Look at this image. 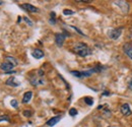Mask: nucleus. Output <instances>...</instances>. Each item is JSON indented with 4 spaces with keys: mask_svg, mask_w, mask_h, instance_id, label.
Segmentation results:
<instances>
[{
    "mask_svg": "<svg viewBox=\"0 0 132 127\" xmlns=\"http://www.w3.org/2000/svg\"><path fill=\"white\" fill-rule=\"evenodd\" d=\"M73 52L77 55H79L80 57H86L88 55L92 54L90 49L87 47L86 44H84L82 42H78L75 43V45L73 46Z\"/></svg>",
    "mask_w": 132,
    "mask_h": 127,
    "instance_id": "1",
    "label": "nucleus"
},
{
    "mask_svg": "<svg viewBox=\"0 0 132 127\" xmlns=\"http://www.w3.org/2000/svg\"><path fill=\"white\" fill-rule=\"evenodd\" d=\"M30 81L31 83L37 86V85H43L45 83V80H44V72L43 70H38L36 75H31L30 76Z\"/></svg>",
    "mask_w": 132,
    "mask_h": 127,
    "instance_id": "2",
    "label": "nucleus"
},
{
    "mask_svg": "<svg viewBox=\"0 0 132 127\" xmlns=\"http://www.w3.org/2000/svg\"><path fill=\"white\" fill-rule=\"evenodd\" d=\"M122 34V28H119V29H113L109 32V38L112 39V40H117L119 39V37L121 36Z\"/></svg>",
    "mask_w": 132,
    "mask_h": 127,
    "instance_id": "3",
    "label": "nucleus"
},
{
    "mask_svg": "<svg viewBox=\"0 0 132 127\" xmlns=\"http://www.w3.org/2000/svg\"><path fill=\"white\" fill-rule=\"evenodd\" d=\"M64 40H65V36L64 34L62 33H57L55 35V43L58 47H62L63 46V43H64Z\"/></svg>",
    "mask_w": 132,
    "mask_h": 127,
    "instance_id": "4",
    "label": "nucleus"
},
{
    "mask_svg": "<svg viewBox=\"0 0 132 127\" xmlns=\"http://www.w3.org/2000/svg\"><path fill=\"white\" fill-rule=\"evenodd\" d=\"M20 7L22 9H24L26 11H29V12H32V13H35V12H39V8L34 6L30 3H24V4H21Z\"/></svg>",
    "mask_w": 132,
    "mask_h": 127,
    "instance_id": "5",
    "label": "nucleus"
},
{
    "mask_svg": "<svg viewBox=\"0 0 132 127\" xmlns=\"http://www.w3.org/2000/svg\"><path fill=\"white\" fill-rule=\"evenodd\" d=\"M13 65L11 63H9V62H7V61H5V62H3V63L0 65V69L3 71V72H5V73H7V72H10V71H12V69H13Z\"/></svg>",
    "mask_w": 132,
    "mask_h": 127,
    "instance_id": "6",
    "label": "nucleus"
},
{
    "mask_svg": "<svg viewBox=\"0 0 132 127\" xmlns=\"http://www.w3.org/2000/svg\"><path fill=\"white\" fill-rule=\"evenodd\" d=\"M5 84L6 85H8V86H18L19 84H20V82L19 81H17L16 78L14 77V76H10L8 80L5 81Z\"/></svg>",
    "mask_w": 132,
    "mask_h": 127,
    "instance_id": "7",
    "label": "nucleus"
},
{
    "mask_svg": "<svg viewBox=\"0 0 132 127\" xmlns=\"http://www.w3.org/2000/svg\"><path fill=\"white\" fill-rule=\"evenodd\" d=\"M121 113L124 115V116H129L131 115V109H130V106L129 104H123L121 106Z\"/></svg>",
    "mask_w": 132,
    "mask_h": 127,
    "instance_id": "8",
    "label": "nucleus"
},
{
    "mask_svg": "<svg viewBox=\"0 0 132 127\" xmlns=\"http://www.w3.org/2000/svg\"><path fill=\"white\" fill-rule=\"evenodd\" d=\"M115 4H117L118 6H120L121 7V9H122V11L123 12H128V9H129V5H128V3L127 2H125V1H116Z\"/></svg>",
    "mask_w": 132,
    "mask_h": 127,
    "instance_id": "9",
    "label": "nucleus"
},
{
    "mask_svg": "<svg viewBox=\"0 0 132 127\" xmlns=\"http://www.w3.org/2000/svg\"><path fill=\"white\" fill-rule=\"evenodd\" d=\"M60 120H61V116H60V115H59V116H55V117H52L50 120H48L46 124H47L48 126L52 127V126H54V125H56Z\"/></svg>",
    "mask_w": 132,
    "mask_h": 127,
    "instance_id": "10",
    "label": "nucleus"
},
{
    "mask_svg": "<svg viewBox=\"0 0 132 127\" xmlns=\"http://www.w3.org/2000/svg\"><path fill=\"white\" fill-rule=\"evenodd\" d=\"M123 50H124V52L126 53V55L132 60V45L131 44H130V43H126V44L124 45V47H123Z\"/></svg>",
    "mask_w": 132,
    "mask_h": 127,
    "instance_id": "11",
    "label": "nucleus"
},
{
    "mask_svg": "<svg viewBox=\"0 0 132 127\" xmlns=\"http://www.w3.org/2000/svg\"><path fill=\"white\" fill-rule=\"evenodd\" d=\"M32 55H33L34 58H36V59H41V58L44 57V52L42 50H40V49H35L32 52Z\"/></svg>",
    "mask_w": 132,
    "mask_h": 127,
    "instance_id": "12",
    "label": "nucleus"
},
{
    "mask_svg": "<svg viewBox=\"0 0 132 127\" xmlns=\"http://www.w3.org/2000/svg\"><path fill=\"white\" fill-rule=\"evenodd\" d=\"M32 97H33V93H32V92H27V93H24L23 98H22V103H23V104H28V103L32 100Z\"/></svg>",
    "mask_w": 132,
    "mask_h": 127,
    "instance_id": "13",
    "label": "nucleus"
},
{
    "mask_svg": "<svg viewBox=\"0 0 132 127\" xmlns=\"http://www.w3.org/2000/svg\"><path fill=\"white\" fill-rule=\"evenodd\" d=\"M5 60H6L7 62L11 63L13 66H16L17 64H18V61H17L14 57H12V56H6V57H5Z\"/></svg>",
    "mask_w": 132,
    "mask_h": 127,
    "instance_id": "14",
    "label": "nucleus"
},
{
    "mask_svg": "<svg viewBox=\"0 0 132 127\" xmlns=\"http://www.w3.org/2000/svg\"><path fill=\"white\" fill-rule=\"evenodd\" d=\"M84 102H85L88 106H92V105L94 104V100H93V98H90V97H85V98H84Z\"/></svg>",
    "mask_w": 132,
    "mask_h": 127,
    "instance_id": "15",
    "label": "nucleus"
},
{
    "mask_svg": "<svg viewBox=\"0 0 132 127\" xmlns=\"http://www.w3.org/2000/svg\"><path fill=\"white\" fill-rule=\"evenodd\" d=\"M1 121H6V122H9L10 121V118L8 115H1L0 116V122Z\"/></svg>",
    "mask_w": 132,
    "mask_h": 127,
    "instance_id": "16",
    "label": "nucleus"
},
{
    "mask_svg": "<svg viewBox=\"0 0 132 127\" xmlns=\"http://www.w3.org/2000/svg\"><path fill=\"white\" fill-rule=\"evenodd\" d=\"M77 114H78V112H77L76 109H74V108H71V109L69 110V115L72 116V117H73V116H76Z\"/></svg>",
    "mask_w": 132,
    "mask_h": 127,
    "instance_id": "17",
    "label": "nucleus"
},
{
    "mask_svg": "<svg viewBox=\"0 0 132 127\" xmlns=\"http://www.w3.org/2000/svg\"><path fill=\"white\" fill-rule=\"evenodd\" d=\"M74 13L75 12L71 9H64L63 10V14H65V15H71V14H74Z\"/></svg>",
    "mask_w": 132,
    "mask_h": 127,
    "instance_id": "18",
    "label": "nucleus"
},
{
    "mask_svg": "<svg viewBox=\"0 0 132 127\" xmlns=\"http://www.w3.org/2000/svg\"><path fill=\"white\" fill-rule=\"evenodd\" d=\"M10 105H11L13 108H17V106H18V103H17L16 100H11V102H10Z\"/></svg>",
    "mask_w": 132,
    "mask_h": 127,
    "instance_id": "19",
    "label": "nucleus"
},
{
    "mask_svg": "<svg viewBox=\"0 0 132 127\" xmlns=\"http://www.w3.org/2000/svg\"><path fill=\"white\" fill-rule=\"evenodd\" d=\"M22 18H23V20H24V21H26V22H27V23H28L29 26H31V27L33 26V22H32V21H31V20H30V19H29V18H28L27 16H23Z\"/></svg>",
    "mask_w": 132,
    "mask_h": 127,
    "instance_id": "20",
    "label": "nucleus"
},
{
    "mask_svg": "<svg viewBox=\"0 0 132 127\" xmlns=\"http://www.w3.org/2000/svg\"><path fill=\"white\" fill-rule=\"evenodd\" d=\"M23 115H24V117H30V116L32 115V112H31V111H28V110H26V111L23 112Z\"/></svg>",
    "mask_w": 132,
    "mask_h": 127,
    "instance_id": "21",
    "label": "nucleus"
},
{
    "mask_svg": "<svg viewBox=\"0 0 132 127\" xmlns=\"http://www.w3.org/2000/svg\"><path fill=\"white\" fill-rule=\"evenodd\" d=\"M71 28H72V29H73V30H75V31H76V32L78 33V34H80V35H82V36H83V33L81 32V31H80V30H78V29H77V28H76V27H73V26H71Z\"/></svg>",
    "mask_w": 132,
    "mask_h": 127,
    "instance_id": "22",
    "label": "nucleus"
},
{
    "mask_svg": "<svg viewBox=\"0 0 132 127\" xmlns=\"http://www.w3.org/2000/svg\"><path fill=\"white\" fill-rule=\"evenodd\" d=\"M128 89L130 90V91H132V80L129 81V83H128Z\"/></svg>",
    "mask_w": 132,
    "mask_h": 127,
    "instance_id": "23",
    "label": "nucleus"
},
{
    "mask_svg": "<svg viewBox=\"0 0 132 127\" xmlns=\"http://www.w3.org/2000/svg\"><path fill=\"white\" fill-rule=\"evenodd\" d=\"M20 21H21V17L18 16V20H17V22H20Z\"/></svg>",
    "mask_w": 132,
    "mask_h": 127,
    "instance_id": "24",
    "label": "nucleus"
},
{
    "mask_svg": "<svg viewBox=\"0 0 132 127\" xmlns=\"http://www.w3.org/2000/svg\"><path fill=\"white\" fill-rule=\"evenodd\" d=\"M1 4H3V1H0V5H1Z\"/></svg>",
    "mask_w": 132,
    "mask_h": 127,
    "instance_id": "25",
    "label": "nucleus"
},
{
    "mask_svg": "<svg viewBox=\"0 0 132 127\" xmlns=\"http://www.w3.org/2000/svg\"><path fill=\"white\" fill-rule=\"evenodd\" d=\"M109 127H111V126H109Z\"/></svg>",
    "mask_w": 132,
    "mask_h": 127,
    "instance_id": "26",
    "label": "nucleus"
}]
</instances>
